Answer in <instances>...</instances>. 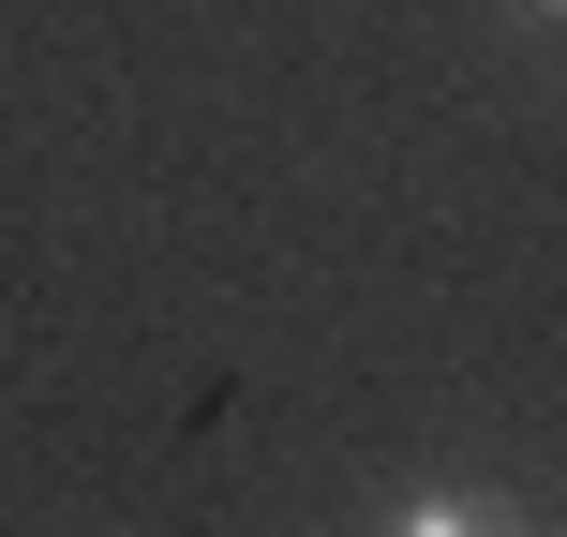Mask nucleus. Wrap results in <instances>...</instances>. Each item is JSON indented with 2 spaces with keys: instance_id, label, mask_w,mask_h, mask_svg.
<instances>
[{
  "instance_id": "f257e3e1",
  "label": "nucleus",
  "mask_w": 567,
  "mask_h": 537,
  "mask_svg": "<svg viewBox=\"0 0 567 537\" xmlns=\"http://www.w3.org/2000/svg\"><path fill=\"white\" fill-rule=\"evenodd\" d=\"M373 537H523V523L493 508V493H403V508L373 523Z\"/></svg>"
},
{
  "instance_id": "f03ea898",
  "label": "nucleus",
  "mask_w": 567,
  "mask_h": 537,
  "mask_svg": "<svg viewBox=\"0 0 567 537\" xmlns=\"http://www.w3.org/2000/svg\"><path fill=\"white\" fill-rule=\"evenodd\" d=\"M553 16H567V0H553Z\"/></svg>"
}]
</instances>
